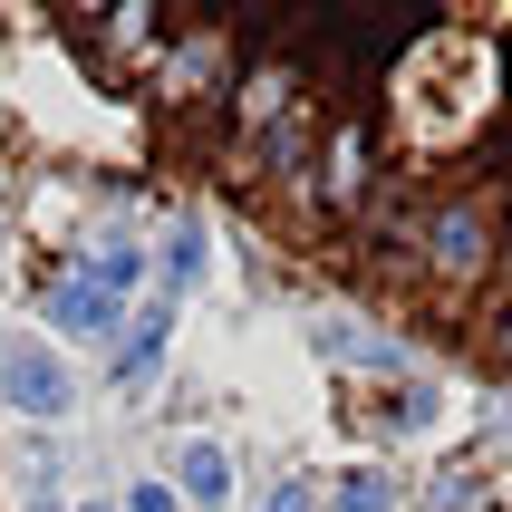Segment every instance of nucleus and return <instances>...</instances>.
<instances>
[{"label": "nucleus", "mask_w": 512, "mask_h": 512, "mask_svg": "<svg viewBox=\"0 0 512 512\" xmlns=\"http://www.w3.org/2000/svg\"><path fill=\"white\" fill-rule=\"evenodd\" d=\"M39 310H49V329H58V339H78V348L126 339V300H116V290H97V281L78 271V261L39 281Z\"/></svg>", "instance_id": "1"}, {"label": "nucleus", "mask_w": 512, "mask_h": 512, "mask_svg": "<svg viewBox=\"0 0 512 512\" xmlns=\"http://www.w3.org/2000/svg\"><path fill=\"white\" fill-rule=\"evenodd\" d=\"M0 397L20 416H68V368L39 339H0Z\"/></svg>", "instance_id": "2"}, {"label": "nucleus", "mask_w": 512, "mask_h": 512, "mask_svg": "<svg viewBox=\"0 0 512 512\" xmlns=\"http://www.w3.org/2000/svg\"><path fill=\"white\" fill-rule=\"evenodd\" d=\"M174 493H184V503H232V455L223 445H213V435H194V445H184V455H174Z\"/></svg>", "instance_id": "3"}, {"label": "nucleus", "mask_w": 512, "mask_h": 512, "mask_svg": "<svg viewBox=\"0 0 512 512\" xmlns=\"http://www.w3.org/2000/svg\"><path fill=\"white\" fill-rule=\"evenodd\" d=\"M329 512H397V464H339L329 474Z\"/></svg>", "instance_id": "4"}, {"label": "nucleus", "mask_w": 512, "mask_h": 512, "mask_svg": "<svg viewBox=\"0 0 512 512\" xmlns=\"http://www.w3.org/2000/svg\"><path fill=\"white\" fill-rule=\"evenodd\" d=\"M194 271H203V232H194V223H174V242L155 252V281H165V300L194 281Z\"/></svg>", "instance_id": "5"}, {"label": "nucleus", "mask_w": 512, "mask_h": 512, "mask_svg": "<svg viewBox=\"0 0 512 512\" xmlns=\"http://www.w3.org/2000/svg\"><path fill=\"white\" fill-rule=\"evenodd\" d=\"M261 512H329V493H319V484H271Z\"/></svg>", "instance_id": "6"}, {"label": "nucleus", "mask_w": 512, "mask_h": 512, "mask_svg": "<svg viewBox=\"0 0 512 512\" xmlns=\"http://www.w3.org/2000/svg\"><path fill=\"white\" fill-rule=\"evenodd\" d=\"M116 512H184V503H174V484H136L126 503H116Z\"/></svg>", "instance_id": "7"}, {"label": "nucleus", "mask_w": 512, "mask_h": 512, "mask_svg": "<svg viewBox=\"0 0 512 512\" xmlns=\"http://www.w3.org/2000/svg\"><path fill=\"white\" fill-rule=\"evenodd\" d=\"M78 512H116V503H78Z\"/></svg>", "instance_id": "8"}]
</instances>
